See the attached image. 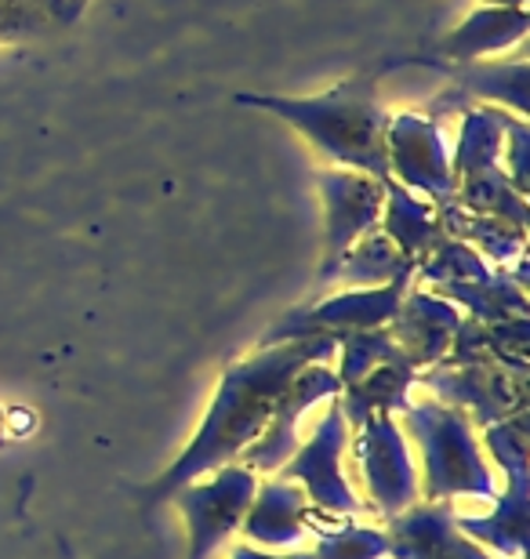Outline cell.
<instances>
[{"label":"cell","mask_w":530,"mask_h":559,"mask_svg":"<svg viewBox=\"0 0 530 559\" xmlns=\"http://www.w3.org/2000/svg\"><path fill=\"white\" fill-rule=\"evenodd\" d=\"M331 353H334L331 334H313V338L284 342L276 349L251 356V360L225 367L219 393H214L208 415L193 432V440L186 443V451L153 484L134 490L142 512H153L156 506L172 501L175 490L214 473V468L240 462V454L266 432L269 415H273L276 400L287 389L291 378L309 364H327Z\"/></svg>","instance_id":"6da1fadb"},{"label":"cell","mask_w":530,"mask_h":559,"mask_svg":"<svg viewBox=\"0 0 530 559\" xmlns=\"http://www.w3.org/2000/svg\"><path fill=\"white\" fill-rule=\"evenodd\" d=\"M400 429L408 443L422 454V479L419 490L425 501H494L498 498V479H494L476 425L466 411L447 407L444 400H422L400 411Z\"/></svg>","instance_id":"7a4b0ae2"},{"label":"cell","mask_w":530,"mask_h":559,"mask_svg":"<svg viewBox=\"0 0 530 559\" xmlns=\"http://www.w3.org/2000/svg\"><path fill=\"white\" fill-rule=\"evenodd\" d=\"M349 436H353V429H349L342 407L334 400V407L313 425V432L295 447V454L276 468V476L298 484L313 512L327 520H356L364 512V501L349 487L342 468Z\"/></svg>","instance_id":"3957f363"},{"label":"cell","mask_w":530,"mask_h":559,"mask_svg":"<svg viewBox=\"0 0 530 559\" xmlns=\"http://www.w3.org/2000/svg\"><path fill=\"white\" fill-rule=\"evenodd\" d=\"M255 487L258 473H251L240 462H229L193 479V484H186L182 490H175L172 501L182 509L189 531L186 559H214V552L233 538V531H240Z\"/></svg>","instance_id":"277c9868"},{"label":"cell","mask_w":530,"mask_h":559,"mask_svg":"<svg viewBox=\"0 0 530 559\" xmlns=\"http://www.w3.org/2000/svg\"><path fill=\"white\" fill-rule=\"evenodd\" d=\"M349 443L356 451L360 479H364L370 509L378 516L389 520L397 512L411 509L414 501H422L414 454L397 415H370L360 429H353Z\"/></svg>","instance_id":"5b68a950"},{"label":"cell","mask_w":530,"mask_h":559,"mask_svg":"<svg viewBox=\"0 0 530 559\" xmlns=\"http://www.w3.org/2000/svg\"><path fill=\"white\" fill-rule=\"evenodd\" d=\"M338 393H342V382H338L334 371H327L323 364L302 367V371L287 382L284 393H280L273 415H269L266 432L240 454V465H247L251 473L273 476L276 468L295 454V447L302 443L298 440V421L306 418V411L317 407L327 396H338Z\"/></svg>","instance_id":"8992f818"},{"label":"cell","mask_w":530,"mask_h":559,"mask_svg":"<svg viewBox=\"0 0 530 559\" xmlns=\"http://www.w3.org/2000/svg\"><path fill=\"white\" fill-rule=\"evenodd\" d=\"M458 509L447 501H414L386 520L389 559H494L458 531Z\"/></svg>","instance_id":"52a82bcc"},{"label":"cell","mask_w":530,"mask_h":559,"mask_svg":"<svg viewBox=\"0 0 530 559\" xmlns=\"http://www.w3.org/2000/svg\"><path fill=\"white\" fill-rule=\"evenodd\" d=\"M313 506L302 495L298 484L291 479H258L255 498L247 506V516L240 523L244 538L262 549H298L302 542H309L313 531Z\"/></svg>","instance_id":"ba28073f"},{"label":"cell","mask_w":530,"mask_h":559,"mask_svg":"<svg viewBox=\"0 0 530 559\" xmlns=\"http://www.w3.org/2000/svg\"><path fill=\"white\" fill-rule=\"evenodd\" d=\"M505 484L494 498V509L483 516H466L458 512V531L487 549L491 556H509L523 559L527 556V516H530V484H527V468L523 473L502 476Z\"/></svg>","instance_id":"9c48e42d"},{"label":"cell","mask_w":530,"mask_h":559,"mask_svg":"<svg viewBox=\"0 0 530 559\" xmlns=\"http://www.w3.org/2000/svg\"><path fill=\"white\" fill-rule=\"evenodd\" d=\"M400 306V287L389 290H375V295H349V298H334L327 306L313 309V312H291L287 320H280V328L273 331L269 342H295V338H313V334L323 331H360V328H375V323L397 317Z\"/></svg>","instance_id":"30bf717a"},{"label":"cell","mask_w":530,"mask_h":559,"mask_svg":"<svg viewBox=\"0 0 530 559\" xmlns=\"http://www.w3.org/2000/svg\"><path fill=\"white\" fill-rule=\"evenodd\" d=\"M414 389V364L408 356H389L386 364H378L375 371H367L360 382L345 385V393H338V407L349 421V429H360L370 415H400L411 404Z\"/></svg>","instance_id":"8fae6325"},{"label":"cell","mask_w":530,"mask_h":559,"mask_svg":"<svg viewBox=\"0 0 530 559\" xmlns=\"http://www.w3.org/2000/svg\"><path fill=\"white\" fill-rule=\"evenodd\" d=\"M425 385H433L439 400H447L450 407L458 411H472V425L487 429V425H498L520 407V393H509V382L505 374H487V371H455V374H428Z\"/></svg>","instance_id":"7c38bea8"},{"label":"cell","mask_w":530,"mask_h":559,"mask_svg":"<svg viewBox=\"0 0 530 559\" xmlns=\"http://www.w3.org/2000/svg\"><path fill=\"white\" fill-rule=\"evenodd\" d=\"M458 331V317L447 301L433 298H414L411 312L403 317V349H408L411 364H433L436 356H444L450 334Z\"/></svg>","instance_id":"4fadbf2b"},{"label":"cell","mask_w":530,"mask_h":559,"mask_svg":"<svg viewBox=\"0 0 530 559\" xmlns=\"http://www.w3.org/2000/svg\"><path fill=\"white\" fill-rule=\"evenodd\" d=\"M313 531H317V545L313 556L317 559H386L389 556V534L378 527H360V523H342V527H320L313 516Z\"/></svg>","instance_id":"5bb4252c"},{"label":"cell","mask_w":530,"mask_h":559,"mask_svg":"<svg viewBox=\"0 0 530 559\" xmlns=\"http://www.w3.org/2000/svg\"><path fill=\"white\" fill-rule=\"evenodd\" d=\"M389 356H397L389 334H364V331H349L345 338V353H342V371H338V382L353 385L360 382L367 371H375L378 364H386Z\"/></svg>","instance_id":"9a60e30c"},{"label":"cell","mask_w":530,"mask_h":559,"mask_svg":"<svg viewBox=\"0 0 530 559\" xmlns=\"http://www.w3.org/2000/svg\"><path fill=\"white\" fill-rule=\"evenodd\" d=\"M229 559H317L313 549H295V552H273V549H258V545H236Z\"/></svg>","instance_id":"2e32d148"},{"label":"cell","mask_w":530,"mask_h":559,"mask_svg":"<svg viewBox=\"0 0 530 559\" xmlns=\"http://www.w3.org/2000/svg\"><path fill=\"white\" fill-rule=\"evenodd\" d=\"M62 556H66V559H76V556H73V549H70V545H66V542H62Z\"/></svg>","instance_id":"e0dca14e"}]
</instances>
